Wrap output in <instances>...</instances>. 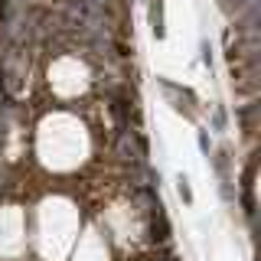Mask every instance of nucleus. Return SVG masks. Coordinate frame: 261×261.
Segmentation results:
<instances>
[{
  "mask_svg": "<svg viewBox=\"0 0 261 261\" xmlns=\"http://www.w3.org/2000/svg\"><path fill=\"white\" fill-rule=\"evenodd\" d=\"M219 4H222V10H225V13H235V16H239V13L248 10L251 4H258V0H219Z\"/></svg>",
  "mask_w": 261,
  "mask_h": 261,
  "instance_id": "20e7f679",
  "label": "nucleus"
},
{
  "mask_svg": "<svg viewBox=\"0 0 261 261\" xmlns=\"http://www.w3.org/2000/svg\"><path fill=\"white\" fill-rule=\"evenodd\" d=\"M176 196L186 202V206H193V202H196V196H193V186H190V179H186L183 173L176 176Z\"/></svg>",
  "mask_w": 261,
  "mask_h": 261,
  "instance_id": "7ed1b4c3",
  "label": "nucleus"
},
{
  "mask_svg": "<svg viewBox=\"0 0 261 261\" xmlns=\"http://www.w3.org/2000/svg\"><path fill=\"white\" fill-rule=\"evenodd\" d=\"M199 59H202V65H206V69H212V46H209L206 36L199 39Z\"/></svg>",
  "mask_w": 261,
  "mask_h": 261,
  "instance_id": "0eeeda50",
  "label": "nucleus"
},
{
  "mask_svg": "<svg viewBox=\"0 0 261 261\" xmlns=\"http://www.w3.org/2000/svg\"><path fill=\"white\" fill-rule=\"evenodd\" d=\"M157 85L163 88V95L170 98V105H173L176 111L190 114V118H193V114H196V108H193V105H196V95L190 92V88L176 85V82H170V79H157Z\"/></svg>",
  "mask_w": 261,
  "mask_h": 261,
  "instance_id": "f257e3e1",
  "label": "nucleus"
},
{
  "mask_svg": "<svg viewBox=\"0 0 261 261\" xmlns=\"http://www.w3.org/2000/svg\"><path fill=\"white\" fill-rule=\"evenodd\" d=\"M196 144H199V153L202 157H209L216 147H212V137H209V130H196Z\"/></svg>",
  "mask_w": 261,
  "mask_h": 261,
  "instance_id": "423d86ee",
  "label": "nucleus"
},
{
  "mask_svg": "<svg viewBox=\"0 0 261 261\" xmlns=\"http://www.w3.org/2000/svg\"><path fill=\"white\" fill-rule=\"evenodd\" d=\"M147 23L153 39H167V0H147Z\"/></svg>",
  "mask_w": 261,
  "mask_h": 261,
  "instance_id": "f03ea898",
  "label": "nucleus"
},
{
  "mask_svg": "<svg viewBox=\"0 0 261 261\" xmlns=\"http://www.w3.org/2000/svg\"><path fill=\"white\" fill-rule=\"evenodd\" d=\"M225 124H228V114H225L222 105H216V108H212V130H216V134H222Z\"/></svg>",
  "mask_w": 261,
  "mask_h": 261,
  "instance_id": "39448f33",
  "label": "nucleus"
}]
</instances>
